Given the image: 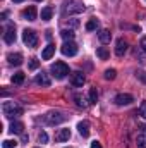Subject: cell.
<instances>
[{
	"label": "cell",
	"instance_id": "13",
	"mask_svg": "<svg viewBox=\"0 0 146 148\" xmlns=\"http://www.w3.org/2000/svg\"><path fill=\"white\" fill-rule=\"evenodd\" d=\"M53 53H55V45H46L43 48V52H41V59L43 60H50L53 57Z\"/></svg>",
	"mask_w": 146,
	"mask_h": 148
},
{
	"label": "cell",
	"instance_id": "2",
	"mask_svg": "<svg viewBox=\"0 0 146 148\" xmlns=\"http://www.w3.org/2000/svg\"><path fill=\"white\" fill-rule=\"evenodd\" d=\"M3 114H5L7 117H17V115L23 114V107H19V105L14 103V102H5V103H3Z\"/></svg>",
	"mask_w": 146,
	"mask_h": 148
},
{
	"label": "cell",
	"instance_id": "9",
	"mask_svg": "<svg viewBox=\"0 0 146 148\" xmlns=\"http://www.w3.org/2000/svg\"><path fill=\"white\" fill-rule=\"evenodd\" d=\"M126 52H127V41L122 40V38H119V40H117V47H115V53H117L119 57H122Z\"/></svg>",
	"mask_w": 146,
	"mask_h": 148
},
{
	"label": "cell",
	"instance_id": "36",
	"mask_svg": "<svg viewBox=\"0 0 146 148\" xmlns=\"http://www.w3.org/2000/svg\"><path fill=\"white\" fill-rule=\"evenodd\" d=\"M12 2H17V3H19V2H23V0H12Z\"/></svg>",
	"mask_w": 146,
	"mask_h": 148
},
{
	"label": "cell",
	"instance_id": "20",
	"mask_svg": "<svg viewBox=\"0 0 146 148\" xmlns=\"http://www.w3.org/2000/svg\"><path fill=\"white\" fill-rule=\"evenodd\" d=\"M96 55H98V57H100L102 60H107V59H108V57H110L108 50H107V48H103V47H100V48L96 50Z\"/></svg>",
	"mask_w": 146,
	"mask_h": 148
},
{
	"label": "cell",
	"instance_id": "31",
	"mask_svg": "<svg viewBox=\"0 0 146 148\" xmlns=\"http://www.w3.org/2000/svg\"><path fill=\"white\" fill-rule=\"evenodd\" d=\"M76 102H77V105H79V107H86V103H84V98H81V97H76Z\"/></svg>",
	"mask_w": 146,
	"mask_h": 148
},
{
	"label": "cell",
	"instance_id": "22",
	"mask_svg": "<svg viewBox=\"0 0 146 148\" xmlns=\"http://www.w3.org/2000/svg\"><path fill=\"white\" fill-rule=\"evenodd\" d=\"M60 36L64 38L65 41H67V40L71 41V40L74 38V31H71V29H62V31H60Z\"/></svg>",
	"mask_w": 146,
	"mask_h": 148
},
{
	"label": "cell",
	"instance_id": "1",
	"mask_svg": "<svg viewBox=\"0 0 146 148\" xmlns=\"http://www.w3.org/2000/svg\"><path fill=\"white\" fill-rule=\"evenodd\" d=\"M50 71L53 74V77L55 79H64L67 74H69V67H67V64L65 62H55V64H52V67H50Z\"/></svg>",
	"mask_w": 146,
	"mask_h": 148
},
{
	"label": "cell",
	"instance_id": "15",
	"mask_svg": "<svg viewBox=\"0 0 146 148\" xmlns=\"http://www.w3.org/2000/svg\"><path fill=\"white\" fill-rule=\"evenodd\" d=\"M69 138H71V131H69V129H59L57 134H55V140L60 141V143H62V141H67Z\"/></svg>",
	"mask_w": 146,
	"mask_h": 148
},
{
	"label": "cell",
	"instance_id": "19",
	"mask_svg": "<svg viewBox=\"0 0 146 148\" xmlns=\"http://www.w3.org/2000/svg\"><path fill=\"white\" fill-rule=\"evenodd\" d=\"M41 19H43V21H50V19H52V7L41 9Z\"/></svg>",
	"mask_w": 146,
	"mask_h": 148
},
{
	"label": "cell",
	"instance_id": "24",
	"mask_svg": "<svg viewBox=\"0 0 146 148\" xmlns=\"http://www.w3.org/2000/svg\"><path fill=\"white\" fill-rule=\"evenodd\" d=\"M96 100H98V91H96V88H91L89 90V103H96Z\"/></svg>",
	"mask_w": 146,
	"mask_h": 148
},
{
	"label": "cell",
	"instance_id": "12",
	"mask_svg": "<svg viewBox=\"0 0 146 148\" xmlns=\"http://www.w3.org/2000/svg\"><path fill=\"white\" fill-rule=\"evenodd\" d=\"M35 81H36V84H40V86H50V83H52L46 73H40V74H36Z\"/></svg>",
	"mask_w": 146,
	"mask_h": 148
},
{
	"label": "cell",
	"instance_id": "25",
	"mask_svg": "<svg viewBox=\"0 0 146 148\" xmlns=\"http://www.w3.org/2000/svg\"><path fill=\"white\" fill-rule=\"evenodd\" d=\"M17 145V141H12V140H5L3 143H2V148H16Z\"/></svg>",
	"mask_w": 146,
	"mask_h": 148
},
{
	"label": "cell",
	"instance_id": "10",
	"mask_svg": "<svg viewBox=\"0 0 146 148\" xmlns=\"http://www.w3.org/2000/svg\"><path fill=\"white\" fill-rule=\"evenodd\" d=\"M71 81H72L74 86H83V84H84V81H86V77H84V74H83V73L76 71V73H72V76H71Z\"/></svg>",
	"mask_w": 146,
	"mask_h": 148
},
{
	"label": "cell",
	"instance_id": "16",
	"mask_svg": "<svg viewBox=\"0 0 146 148\" xmlns=\"http://www.w3.org/2000/svg\"><path fill=\"white\" fill-rule=\"evenodd\" d=\"M7 60H9L12 66H21V64H23V55H21V53H9V55H7Z\"/></svg>",
	"mask_w": 146,
	"mask_h": 148
},
{
	"label": "cell",
	"instance_id": "11",
	"mask_svg": "<svg viewBox=\"0 0 146 148\" xmlns=\"http://www.w3.org/2000/svg\"><path fill=\"white\" fill-rule=\"evenodd\" d=\"M3 40H5V43H9V45H12V43L16 41V28H14V26H9V28H7V31H5V35H3Z\"/></svg>",
	"mask_w": 146,
	"mask_h": 148
},
{
	"label": "cell",
	"instance_id": "17",
	"mask_svg": "<svg viewBox=\"0 0 146 148\" xmlns=\"http://www.w3.org/2000/svg\"><path fill=\"white\" fill-rule=\"evenodd\" d=\"M23 129H24V124H23V122H12L9 131H10L12 134H23Z\"/></svg>",
	"mask_w": 146,
	"mask_h": 148
},
{
	"label": "cell",
	"instance_id": "27",
	"mask_svg": "<svg viewBox=\"0 0 146 148\" xmlns=\"http://www.w3.org/2000/svg\"><path fill=\"white\" fill-rule=\"evenodd\" d=\"M138 148H146V140H145L143 134L138 136Z\"/></svg>",
	"mask_w": 146,
	"mask_h": 148
},
{
	"label": "cell",
	"instance_id": "23",
	"mask_svg": "<svg viewBox=\"0 0 146 148\" xmlns=\"http://www.w3.org/2000/svg\"><path fill=\"white\" fill-rule=\"evenodd\" d=\"M23 81H24V73H16L12 76V83L14 84H21Z\"/></svg>",
	"mask_w": 146,
	"mask_h": 148
},
{
	"label": "cell",
	"instance_id": "37",
	"mask_svg": "<svg viewBox=\"0 0 146 148\" xmlns=\"http://www.w3.org/2000/svg\"><path fill=\"white\" fill-rule=\"evenodd\" d=\"M36 2H41V0H36Z\"/></svg>",
	"mask_w": 146,
	"mask_h": 148
},
{
	"label": "cell",
	"instance_id": "29",
	"mask_svg": "<svg viewBox=\"0 0 146 148\" xmlns=\"http://www.w3.org/2000/svg\"><path fill=\"white\" fill-rule=\"evenodd\" d=\"M38 140H40V143H46V141H48V134H46V133H40Z\"/></svg>",
	"mask_w": 146,
	"mask_h": 148
},
{
	"label": "cell",
	"instance_id": "5",
	"mask_svg": "<svg viewBox=\"0 0 146 148\" xmlns=\"http://www.w3.org/2000/svg\"><path fill=\"white\" fill-rule=\"evenodd\" d=\"M62 53H64L65 57H74V55L77 53V45H76L74 41H65V43L62 45Z\"/></svg>",
	"mask_w": 146,
	"mask_h": 148
},
{
	"label": "cell",
	"instance_id": "6",
	"mask_svg": "<svg viewBox=\"0 0 146 148\" xmlns=\"http://www.w3.org/2000/svg\"><path fill=\"white\" fill-rule=\"evenodd\" d=\"M36 16H38V10L35 5H29V7H26L23 10V19H26V21H35Z\"/></svg>",
	"mask_w": 146,
	"mask_h": 148
},
{
	"label": "cell",
	"instance_id": "32",
	"mask_svg": "<svg viewBox=\"0 0 146 148\" xmlns=\"http://www.w3.org/2000/svg\"><path fill=\"white\" fill-rule=\"evenodd\" d=\"M141 48H143V52L146 53V36L143 38V40H141Z\"/></svg>",
	"mask_w": 146,
	"mask_h": 148
},
{
	"label": "cell",
	"instance_id": "14",
	"mask_svg": "<svg viewBox=\"0 0 146 148\" xmlns=\"http://www.w3.org/2000/svg\"><path fill=\"white\" fill-rule=\"evenodd\" d=\"M77 129H79V134H81L83 138L89 136V122H88V121H81V122L77 124Z\"/></svg>",
	"mask_w": 146,
	"mask_h": 148
},
{
	"label": "cell",
	"instance_id": "26",
	"mask_svg": "<svg viewBox=\"0 0 146 148\" xmlns=\"http://www.w3.org/2000/svg\"><path fill=\"white\" fill-rule=\"evenodd\" d=\"M115 69H107L105 71V79H115Z\"/></svg>",
	"mask_w": 146,
	"mask_h": 148
},
{
	"label": "cell",
	"instance_id": "33",
	"mask_svg": "<svg viewBox=\"0 0 146 148\" xmlns=\"http://www.w3.org/2000/svg\"><path fill=\"white\" fill-rule=\"evenodd\" d=\"M91 148H102V143L100 141H93L91 143Z\"/></svg>",
	"mask_w": 146,
	"mask_h": 148
},
{
	"label": "cell",
	"instance_id": "28",
	"mask_svg": "<svg viewBox=\"0 0 146 148\" xmlns=\"http://www.w3.org/2000/svg\"><path fill=\"white\" fill-rule=\"evenodd\" d=\"M38 66H40V60H36V59L29 60V69H38Z\"/></svg>",
	"mask_w": 146,
	"mask_h": 148
},
{
	"label": "cell",
	"instance_id": "18",
	"mask_svg": "<svg viewBox=\"0 0 146 148\" xmlns=\"http://www.w3.org/2000/svg\"><path fill=\"white\" fill-rule=\"evenodd\" d=\"M98 38H100L102 43H108L110 40H112V33H110L108 29H102V31L98 33Z\"/></svg>",
	"mask_w": 146,
	"mask_h": 148
},
{
	"label": "cell",
	"instance_id": "4",
	"mask_svg": "<svg viewBox=\"0 0 146 148\" xmlns=\"http://www.w3.org/2000/svg\"><path fill=\"white\" fill-rule=\"evenodd\" d=\"M23 40H24V43H26L28 47H31V48H35V47L38 45V35L33 31V29H24Z\"/></svg>",
	"mask_w": 146,
	"mask_h": 148
},
{
	"label": "cell",
	"instance_id": "3",
	"mask_svg": "<svg viewBox=\"0 0 146 148\" xmlns=\"http://www.w3.org/2000/svg\"><path fill=\"white\" fill-rule=\"evenodd\" d=\"M65 12L69 14H74V12H83L84 10V3L81 0H67L65 2Z\"/></svg>",
	"mask_w": 146,
	"mask_h": 148
},
{
	"label": "cell",
	"instance_id": "34",
	"mask_svg": "<svg viewBox=\"0 0 146 148\" xmlns=\"http://www.w3.org/2000/svg\"><path fill=\"white\" fill-rule=\"evenodd\" d=\"M138 76H139V77H141L143 81H146V73H141V74H138Z\"/></svg>",
	"mask_w": 146,
	"mask_h": 148
},
{
	"label": "cell",
	"instance_id": "30",
	"mask_svg": "<svg viewBox=\"0 0 146 148\" xmlns=\"http://www.w3.org/2000/svg\"><path fill=\"white\" fill-rule=\"evenodd\" d=\"M139 114L146 119V102H141V107H139Z\"/></svg>",
	"mask_w": 146,
	"mask_h": 148
},
{
	"label": "cell",
	"instance_id": "8",
	"mask_svg": "<svg viewBox=\"0 0 146 148\" xmlns=\"http://www.w3.org/2000/svg\"><path fill=\"white\" fill-rule=\"evenodd\" d=\"M65 117L60 114V112H50L48 115H46V122L48 124H59V122H62Z\"/></svg>",
	"mask_w": 146,
	"mask_h": 148
},
{
	"label": "cell",
	"instance_id": "21",
	"mask_svg": "<svg viewBox=\"0 0 146 148\" xmlns=\"http://www.w3.org/2000/svg\"><path fill=\"white\" fill-rule=\"evenodd\" d=\"M100 28V23L96 21V19H91V21H88V24H86V29L88 31H95V29H98Z\"/></svg>",
	"mask_w": 146,
	"mask_h": 148
},
{
	"label": "cell",
	"instance_id": "7",
	"mask_svg": "<svg viewBox=\"0 0 146 148\" xmlns=\"http://www.w3.org/2000/svg\"><path fill=\"white\" fill-rule=\"evenodd\" d=\"M132 102H134V98H132V95H129V93H120V95L115 97V103H117V105H129V103H132Z\"/></svg>",
	"mask_w": 146,
	"mask_h": 148
},
{
	"label": "cell",
	"instance_id": "35",
	"mask_svg": "<svg viewBox=\"0 0 146 148\" xmlns=\"http://www.w3.org/2000/svg\"><path fill=\"white\" fill-rule=\"evenodd\" d=\"M77 24H79V23H77V21H76V19H72V21H71V26H74V28H76V26H77Z\"/></svg>",
	"mask_w": 146,
	"mask_h": 148
}]
</instances>
